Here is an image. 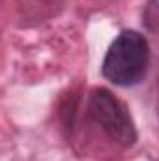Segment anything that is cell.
<instances>
[{
  "label": "cell",
  "instance_id": "cell-1",
  "mask_svg": "<svg viewBox=\"0 0 159 161\" xmlns=\"http://www.w3.org/2000/svg\"><path fill=\"white\" fill-rule=\"evenodd\" d=\"M150 56V43L140 32L123 30L111 43L101 73L116 86H135L146 77Z\"/></svg>",
  "mask_w": 159,
  "mask_h": 161
},
{
  "label": "cell",
  "instance_id": "cell-2",
  "mask_svg": "<svg viewBox=\"0 0 159 161\" xmlns=\"http://www.w3.org/2000/svg\"><path fill=\"white\" fill-rule=\"evenodd\" d=\"M86 116L118 148L135 146L139 133L127 105L107 88H94L86 97Z\"/></svg>",
  "mask_w": 159,
  "mask_h": 161
},
{
  "label": "cell",
  "instance_id": "cell-3",
  "mask_svg": "<svg viewBox=\"0 0 159 161\" xmlns=\"http://www.w3.org/2000/svg\"><path fill=\"white\" fill-rule=\"evenodd\" d=\"M157 0H148V4L142 9V25L150 30V32H157Z\"/></svg>",
  "mask_w": 159,
  "mask_h": 161
}]
</instances>
